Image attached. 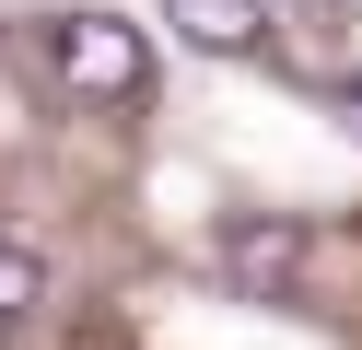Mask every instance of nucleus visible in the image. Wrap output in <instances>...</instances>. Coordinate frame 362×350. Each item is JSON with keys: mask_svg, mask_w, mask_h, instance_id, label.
Here are the masks:
<instances>
[{"mask_svg": "<svg viewBox=\"0 0 362 350\" xmlns=\"http://www.w3.org/2000/svg\"><path fill=\"white\" fill-rule=\"evenodd\" d=\"M164 23L187 47H211V59H245V47L269 35V0H164Z\"/></svg>", "mask_w": 362, "mask_h": 350, "instance_id": "obj_3", "label": "nucleus"}, {"mask_svg": "<svg viewBox=\"0 0 362 350\" xmlns=\"http://www.w3.org/2000/svg\"><path fill=\"white\" fill-rule=\"evenodd\" d=\"M292 269H304V222H234V233H222V280H234V292L281 303Z\"/></svg>", "mask_w": 362, "mask_h": 350, "instance_id": "obj_2", "label": "nucleus"}, {"mask_svg": "<svg viewBox=\"0 0 362 350\" xmlns=\"http://www.w3.org/2000/svg\"><path fill=\"white\" fill-rule=\"evenodd\" d=\"M47 70L82 93V105H129V93H152V35L117 23V12H59Z\"/></svg>", "mask_w": 362, "mask_h": 350, "instance_id": "obj_1", "label": "nucleus"}, {"mask_svg": "<svg viewBox=\"0 0 362 350\" xmlns=\"http://www.w3.org/2000/svg\"><path fill=\"white\" fill-rule=\"evenodd\" d=\"M35 292H47V269L24 245H0V315H35Z\"/></svg>", "mask_w": 362, "mask_h": 350, "instance_id": "obj_4", "label": "nucleus"}, {"mask_svg": "<svg viewBox=\"0 0 362 350\" xmlns=\"http://www.w3.org/2000/svg\"><path fill=\"white\" fill-rule=\"evenodd\" d=\"M339 105H351V117H362V70H351V93H339Z\"/></svg>", "mask_w": 362, "mask_h": 350, "instance_id": "obj_5", "label": "nucleus"}]
</instances>
